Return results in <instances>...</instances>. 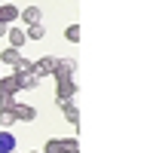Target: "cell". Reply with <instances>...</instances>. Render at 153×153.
<instances>
[{
  "label": "cell",
  "instance_id": "1",
  "mask_svg": "<svg viewBox=\"0 0 153 153\" xmlns=\"http://www.w3.org/2000/svg\"><path fill=\"white\" fill-rule=\"evenodd\" d=\"M52 71H55V55H40L31 65V74L37 76V80H46V76H52Z\"/></svg>",
  "mask_w": 153,
  "mask_h": 153
},
{
  "label": "cell",
  "instance_id": "2",
  "mask_svg": "<svg viewBox=\"0 0 153 153\" xmlns=\"http://www.w3.org/2000/svg\"><path fill=\"white\" fill-rule=\"evenodd\" d=\"M55 95H58V101H74V95H76L74 76H61V80H55Z\"/></svg>",
  "mask_w": 153,
  "mask_h": 153
},
{
  "label": "cell",
  "instance_id": "3",
  "mask_svg": "<svg viewBox=\"0 0 153 153\" xmlns=\"http://www.w3.org/2000/svg\"><path fill=\"white\" fill-rule=\"evenodd\" d=\"M74 71H76V61L74 58H55L52 76H55V80H61V76H74Z\"/></svg>",
  "mask_w": 153,
  "mask_h": 153
},
{
  "label": "cell",
  "instance_id": "4",
  "mask_svg": "<svg viewBox=\"0 0 153 153\" xmlns=\"http://www.w3.org/2000/svg\"><path fill=\"white\" fill-rule=\"evenodd\" d=\"M12 117H16V123H31V120L37 117V110H34L31 104H19V101H16V107H12Z\"/></svg>",
  "mask_w": 153,
  "mask_h": 153
},
{
  "label": "cell",
  "instance_id": "5",
  "mask_svg": "<svg viewBox=\"0 0 153 153\" xmlns=\"http://www.w3.org/2000/svg\"><path fill=\"white\" fill-rule=\"evenodd\" d=\"M19 12H22V9H19V6H12V3L0 6V25H6V28H9V25L19 19Z\"/></svg>",
  "mask_w": 153,
  "mask_h": 153
},
{
  "label": "cell",
  "instance_id": "6",
  "mask_svg": "<svg viewBox=\"0 0 153 153\" xmlns=\"http://www.w3.org/2000/svg\"><path fill=\"white\" fill-rule=\"evenodd\" d=\"M19 16H22L25 22H28V25H40V22H43V12H40V6H25V9L19 12Z\"/></svg>",
  "mask_w": 153,
  "mask_h": 153
},
{
  "label": "cell",
  "instance_id": "7",
  "mask_svg": "<svg viewBox=\"0 0 153 153\" xmlns=\"http://www.w3.org/2000/svg\"><path fill=\"white\" fill-rule=\"evenodd\" d=\"M31 65H34L31 58H25V55H19L16 61H12V74H16V76H28V74H31Z\"/></svg>",
  "mask_w": 153,
  "mask_h": 153
},
{
  "label": "cell",
  "instance_id": "8",
  "mask_svg": "<svg viewBox=\"0 0 153 153\" xmlns=\"http://www.w3.org/2000/svg\"><path fill=\"white\" fill-rule=\"evenodd\" d=\"M12 150H16V135L0 129V153H12Z\"/></svg>",
  "mask_w": 153,
  "mask_h": 153
},
{
  "label": "cell",
  "instance_id": "9",
  "mask_svg": "<svg viewBox=\"0 0 153 153\" xmlns=\"http://www.w3.org/2000/svg\"><path fill=\"white\" fill-rule=\"evenodd\" d=\"M58 107L61 110H65V117H68V123H80V110H76V104H74V101H58Z\"/></svg>",
  "mask_w": 153,
  "mask_h": 153
},
{
  "label": "cell",
  "instance_id": "10",
  "mask_svg": "<svg viewBox=\"0 0 153 153\" xmlns=\"http://www.w3.org/2000/svg\"><path fill=\"white\" fill-rule=\"evenodd\" d=\"M6 37H9V46H12V49H22V46H25V40H28V37H25V31H19V28H12V25H9V31H6Z\"/></svg>",
  "mask_w": 153,
  "mask_h": 153
},
{
  "label": "cell",
  "instance_id": "11",
  "mask_svg": "<svg viewBox=\"0 0 153 153\" xmlns=\"http://www.w3.org/2000/svg\"><path fill=\"white\" fill-rule=\"evenodd\" d=\"M0 92H9V95H16V92H19V76H16V74H9V76H0Z\"/></svg>",
  "mask_w": 153,
  "mask_h": 153
},
{
  "label": "cell",
  "instance_id": "12",
  "mask_svg": "<svg viewBox=\"0 0 153 153\" xmlns=\"http://www.w3.org/2000/svg\"><path fill=\"white\" fill-rule=\"evenodd\" d=\"M25 37H28V40H43V37H46V28H43V22H40V25H28Z\"/></svg>",
  "mask_w": 153,
  "mask_h": 153
},
{
  "label": "cell",
  "instance_id": "13",
  "mask_svg": "<svg viewBox=\"0 0 153 153\" xmlns=\"http://www.w3.org/2000/svg\"><path fill=\"white\" fill-rule=\"evenodd\" d=\"M19 55H22V49H12V46H6L3 52H0V61H3V65H9V68H12V61H16Z\"/></svg>",
  "mask_w": 153,
  "mask_h": 153
},
{
  "label": "cell",
  "instance_id": "14",
  "mask_svg": "<svg viewBox=\"0 0 153 153\" xmlns=\"http://www.w3.org/2000/svg\"><path fill=\"white\" fill-rule=\"evenodd\" d=\"M37 86H40V80H37L34 74H28V76H19V92H22V89H37Z\"/></svg>",
  "mask_w": 153,
  "mask_h": 153
},
{
  "label": "cell",
  "instance_id": "15",
  "mask_svg": "<svg viewBox=\"0 0 153 153\" xmlns=\"http://www.w3.org/2000/svg\"><path fill=\"white\" fill-rule=\"evenodd\" d=\"M61 153H80L76 138H61Z\"/></svg>",
  "mask_w": 153,
  "mask_h": 153
},
{
  "label": "cell",
  "instance_id": "16",
  "mask_svg": "<svg viewBox=\"0 0 153 153\" xmlns=\"http://www.w3.org/2000/svg\"><path fill=\"white\" fill-rule=\"evenodd\" d=\"M12 107H16V95L0 92V110H12Z\"/></svg>",
  "mask_w": 153,
  "mask_h": 153
},
{
  "label": "cell",
  "instance_id": "17",
  "mask_svg": "<svg viewBox=\"0 0 153 153\" xmlns=\"http://www.w3.org/2000/svg\"><path fill=\"white\" fill-rule=\"evenodd\" d=\"M43 153H61V138H52V141H46Z\"/></svg>",
  "mask_w": 153,
  "mask_h": 153
},
{
  "label": "cell",
  "instance_id": "18",
  "mask_svg": "<svg viewBox=\"0 0 153 153\" xmlns=\"http://www.w3.org/2000/svg\"><path fill=\"white\" fill-rule=\"evenodd\" d=\"M12 123H16V117H12V110H0V126H3V129H9Z\"/></svg>",
  "mask_w": 153,
  "mask_h": 153
},
{
  "label": "cell",
  "instance_id": "19",
  "mask_svg": "<svg viewBox=\"0 0 153 153\" xmlns=\"http://www.w3.org/2000/svg\"><path fill=\"white\" fill-rule=\"evenodd\" d=\"M65 37H68L71 43H76V40H80V25H71V28L65 31Z\"/></svg>",
  "mask_w": 153,
  "mask_h": 153
},
{
  "label": "cell",
  "instance_id": "20",
  "mask_svg": "<svg viewBox=\"0 0 153 153\" xmlns=\"http://www.w3.org/2000/svg\"><path fill=\"white\" fill-rule=\"evenodd\" d=\"M6 31H9V28H6V25H0V37H6Z\"/></svg>",
  "mask_w": 153,
  "mask_h": 153
},
{
  "label": "cell",
  "instance_id": "21",
  "mask_svg": "<svg viewBox=\"0 0 153 153\" xmlns=\"http://www.w3.org/2000/svg\"><path fill=\"white\" fill-rule=\"evenodd\" d=\"M12 153H16V150H12Z\"/></svg>",
  "mask_w": 153,
  "mask_h": 153
},
{
  "label": "cell",
  "instance_id": "22",
  "mask_svg": "<svg viewBox=\"0 0 153 153\" xmlns=\"http://www.w3.org/2000/svg\"><path fill=\"white\" fill-rule=\"evenodd\" d=\"M34 153H37V150H34Z\"/></svg>",
  "mask_w": 153,
  "mask_h": 153
}]
</instances>
